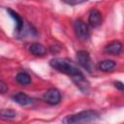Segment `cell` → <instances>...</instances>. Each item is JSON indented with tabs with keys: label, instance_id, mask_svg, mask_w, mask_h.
<instances>
[{
	"label": "cell",
	"instance_id": "4",
	"mask_svg": "<svg viewBox=\"0 0 124 124\" xmlns=\"http://www.w3.org/2000/svg\"><path fill=\"white\" fill-rule=\"evenodd\" d=\"M74 29H75L76 35L81 41H86L89 39V37H90L89 29H88L87 24L83 20H81V19L76 20L74 23Z\"/></svg>",
	"mask_w": 124,
	"mask_h": 124
},
{
	"label": "cell",
	"instance_id": "3",
	"mask_svg": "<svg viewBox=\"0 0 124 124\" xmlns=\"http://www.w3.org/2000/svg\"><path fill=\"white\" fill-rule=\"evenodd\" d=\"M77 61L79 66H81L86 72L91 73L94 69L93 61L90 57V54L86 50H78L77 52Z\"/></svg>",
	"mask_w": 124,
	"mask_h": 124
},
{
	"label": "cell",
	"instance_id": "12",
	"mask_svg": "<svg viewBox=\"0 0 124 124\" xmlns=\"http://www.w3.org/2000/svg\"><path fill=\"white\" fill-rule=\"evenodd\" d=\"M16 80L21 85H27L31 82V77L26 72H19L16 76Z\"/></svg>",
	"mask_w": 124,
	"mask_h": 124
},
{
	"label": "cell",
	"instance_id": "2",
	"mask_svg": "<svg viewBox=\"0 0 124 124\" xmlns=\"http://www.w3.org/2000/svg\"><path fill=\"white\" fill-rule=\"evenodd\" d=\"M100 116L99 112L93 109L82 110L76 114L68 115L63 119V123L66 124H76V123H85L98 119Z\"/></svg>",
	"mask_w": 124,
	"mask_h": 124
},
{
	"label": "cell",
	"instance_id": "14",
	"mask_svg": "<svg viewBox=\"0 0 124 124\" xmlns=\"http://www.w3.org/2000/svg\"><path fill=\"white\" fill-rule=\"evenodd\" d=\"M63 3L67 4V5H71V6H75V5H78L81 3H84L88 0H61Z\"/></svg>",
	"mask_w": 124,
	"mask_h": 124
},
{
	"label": "cell",
	"instance_id": "13",
	"mask_svg": "<svg viewBox=\"0 0 124 124\" xmlns=\"http://www.w3.org/2000/svg\"><path fill=\"white\" fill-rule=\"evenodd\" d=\"M16 116V112L11 108H4L1 110V117L3 119H13Z\"/></svg>",
	"mask_w": 124,
	"mask_h": 124
},
{
	"label": "cell",
	"instance_id": "16",
	"mask_svg": "<svg viewBox=\"0 0 124 124\" xmlns=\"http://www.w3.org/2000/svg\"><path fill=\"white\" fill-rule=\"evenodd\" d=\"M114 86L117 89L124 91V83L123 82H121V81H114Z\"/></svg>",
	"mask_w": 124,
	"mask_h": 124
},
{
	"label": "cell",
	"instance_id": "5",
	"mask_svg": "<svg viewBox=\"0 0 124 124\" xmlns=\"http://www.w3.org/2000/svg\"><path fill=\"white\" fill-rule=\"evenodd\" d=\"M43 99L46 104L50 106H55L61 101V93L56 88H49L44 93Z\"/></svg>",
	"mask_w": 124,
	"mask_h": 124
},
{
	"label": "cell",
	"instance_id": "9",
	"mask_svg": "<svg viewBox=\"0 0 124 124\" xmlns=\"http://www.w3.org/2000/svg\"><path fill=\"white\" fill-rule=\"evenodd\" d=\"M7 12L9 13V15L11 16V17L15 20V22H16V31L17 32V33H20L22 30H23V28H24V23H23V19L21 18V16L17 14V13H16L15 11H13L12 9H7Z\"/></svg>",
	"mask_w": 124,
	"mask_h": 124
},
{
	"label": "cell",
	"instance_id": "6",
	"mask_svg": "<svg viewBox=\"0 0 124 124\" xmlns=\"http://www.w3.org/2000/svg\"><path fill=\"white\" fill-rule=\"evenodd\" d=\"M123 51V45L119 41H112L104 47V52L110 55H119Z\"/></svg>",
	"mask_w": 124,
	"mask_h": 124
},
{
	"label": "cell",
	"instance_id": "11",
	"mask_svg": "<svg viewBox=\"0 0 124 124\" xmlns=\"http://www.w3.org/2000/svg\"><path fill=\"white\" fill-rule=\"evenodd\" d=\"M115 65H116V63L113 60L106 59V60L100 61L98 63V69L102 72H108V71H111L112 69H114Z\"/></svg>",
	"mask_w": 124,
	"mask_h": 124
},
{
	"label": "cell",
	"instance_id": "8",
	"mask_svg": "<svg viewBox=\"0 0 124 124\" xmlns=\"http://www.w3.org/2000/svg\"><path fill=\"white\" fill-rule=\"evenodd\" d=\"M12 100L18 104L19 106H28L32 103V99L31 97H29L27 94L23 93V92H17L16 94H14L12 96Z\"/></svg>",
	"mask_w": 124,
	"mask_h": 124
},
{
	"label": "cell",
	"instance_id": "15",
	"mask_svg": "<svg viewBox=\"0 0 124 124\" xmlns=\"http://www.w3.org/2000/svg\"><path fill=\"white\" fill-rule=\"evenodd\" d=\"M7 90H8V86L6 85V83L4 81L1 80L0 81V92H1V94H5Z\"/></svg>",
	"mask_w": 124,
	"mask_h": 124
},
{
	"label": "cell",
	"instance_id": "10",
	"mask_svg": "<svg viewBox=\"0 0 124 124\" xmlns=\"http://www.w3.org/2000/svg\"><path fill=\"white\" fill-rule=\"evenodd\" d=\"M29 51L35 56H44L46 53V48L40 43H32L29 46Z\"/></svg>",
	"mask_w": 124,
	"mask_h": 124
},
{
	"label": "cell",
	"instance_id": "1",
	"mask_svg": "<svg viewBox=\"0 0 124 124\" xmlns=\"http://www.w3.org/2000/svg\"><path fill=\"white\" fill-rule=\"evenodd\" d=\"M49 65L57 70L58 72L65 74L71 78L73 82L76 84V86L84 94L88 92L89 90V82L85 78L82 72L69 59L67 58H61L56 57L49 61Z\"/></svg>",
	"mask_w": 124,
	"mask_h": 124
},
{
	"label": "cell",
	"instance_id": "7",
	"mask_svg": "<svg viewBox=\"0 0 124 124\" xmlns=\"http://www.w3.org/2000/svg\"><path fill=\"white\" fill-rule=\"evenodd\" d=\"M88 23L93 28H96V27L101 25V23H102V15H101L100 11H98L97 9H93L89 12Z\"/></svg>",
	"mask_w": 124,
	"mask_h": 124
}]
</instances>
